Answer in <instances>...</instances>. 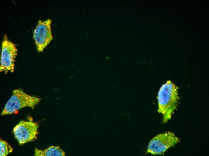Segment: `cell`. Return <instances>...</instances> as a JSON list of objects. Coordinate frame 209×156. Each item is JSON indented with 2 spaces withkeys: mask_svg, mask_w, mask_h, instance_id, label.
<instances>
[{
  "mask_svg": "<svg viewBox=\"0 0 209 156\" xmlns=\"http://www.w3.org/2000/svg\"><path fill=\"white\" fill-rule=\"evenodd\" d=\"M34 155L35 156H64L65 153L59 146H51L44 150L36 148L35 149Z\"/></svg>",
  "mask_w": 209,
  "mask_h": 156,
  "instance_id": "obj_7",
  "label": "cell"
},
{
  "mask_svg": "<svg viewBox=\"0 0 209 156\" xmlns=\"http://www.w3.org/2000/svg\"><path fill=\"white\" fill-rule=\"evenodd\" d=\"M50 19L39 20L33 32V38L39 52H42L52 40L51 24Z\"/></svg>",
  "mask_w": 209,
  "mask_h": 156,
  "instance_id": "obj_5",
  "label": "cell"
},
{
  "mask_svg": "<svg viewBox=\"0 0 209 156\" xmlns=\"http://www.w3.org/2000/svg\"><path fill=\"white\" fill-rule=\"evenodd\" d=\"M178 88L170 80L167 81L161 87L157 98L158 112L162 114L163 123L171 118L178 103Z\"/></svg>",
  "mask_w": 209,
  "mask_h": 156,
  "instance_id": "obj_1",
  "label": "cell"
},
{
  "mask_svg": "<svg viewBox=\"0 0 209 156\" xmlns=\"http://www.w3.org/2000/svg\"><path fill=\"white\" fill-rule=\"evenodd\" d=\"M13 150L12 147L5 141L0 140V155L6 156L11 152Z\"/></svg>",
  "mask_w": 209,
  "mask_h": 156,
  "instance_id": "obj_8",
  "label": "cell"
},
{
  "mask_svg": "<svg viewBox=\"0 0 209 156\" xmlns=\"http://www.w3.org/2000/svg\"><path fill=\"white\" fill-rule=\"evenodd\" d=\"M179 142V138L173 133L168 131L159 134L150 140L147 153L156 155L162 154Z\"/></svg>",
  "mask_w": 209,
  "mask_h": 156,
  "instance_id": "obj_4",
  "label": "cell"
},
{
  "mask_svg": "<svg viewBox=\"0 0 209 156\" xmlns=\"http://www.w3.org/2000/svg\"><path fill=\"white\" fill-rule=\"evenodd\" d=\"M17 50L15 44L10 41L5 35L1 43L0 71L7 73H13L14 69V62Z\"/></svg>",
  "mask_w": 209,
  "mask_h": 156,
  "instance_id": "obj_3",
  "label": "cell"
},
{
  "mask_svg": "<svg viewBox=\"0 0 209 156\" xmlns=\"http://www.w3.org/2000/svg\"><path fill=\"white\" fill-rule=\"evenodd\" d=\"M38 127L36 122L22 120L14 128L13 132L19 143L23 145L37 139Z\"/></svg>",
  "mask_w": 209,
  "mask_h": 156,
  "instance_id": "obj_6",
  "label": "cell"
},
{
  "mask_svg": "<svg viewBox=\"0 0 209 156\" xmlns=\"http://www.w3.org/2000/svg\"><path fill=\"white\" fill-rule=\"evenodd\" d=\"M41 100L40 98L27 94L21 89H14L5 104L1 115L11 114L26 107L33 109Z\"/></svg>",
  "mask_w": 209,
  "mask_h": 156,
  "instance_id": "obj_2",
  "label": "cell"
}]
</instances>
